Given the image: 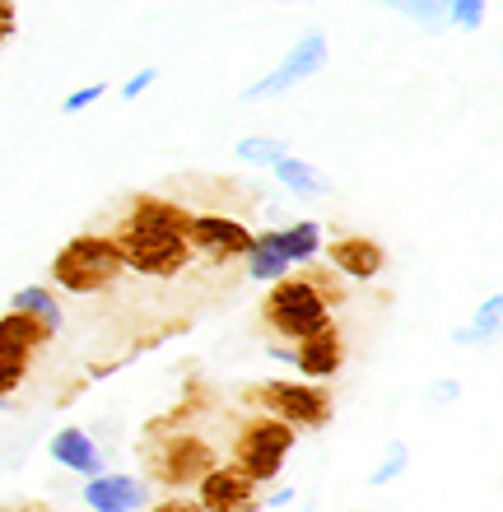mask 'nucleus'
<instances>
[{"mask_svg":"<svg viewBox=\"0 0 503 512\" xmlns=\"http://www.w3.org/2000/svg\"><path fill=\"white\" fill-rule=\"evenodd\" d=\"M191 210L164 196H136L126 215L112 224V243L122 252V266L140 280H177L196 261L191 252Z\"/></svg>","mask_w":503,"mask_h":512,"instance_id":"nucleus-1","label":"nucleus"},{"mask_svg":"<svg viewBox=\"0 0 503 512\" xmlns=\"http://www.w3.org/2000/svg\"><path fill=\"white\" fill-rule=\"evenodd\" d=\"M331 312H336V284H331V270H313V275H294L289 270L285 280H275L261 298V322L266 331L280 340H303L313 331H327Z\"/></svg>","mask_w":503,"mask_h":512,"instance_id":"nucleus-2","label":"nucleus"},{"mask_svg":"<svg viewBox=\"0 0 503 512\" xmlns=\"http://www.w3.org/2000/svg\"><path fill=\"white\" fill-rule=\"evenodd\" d=\"M122 275V252H117L108 233H75L52 256V284L66 289V294H108Z\"/></svg>","mask_w":503,"mask_h":512,"instance_id":"nucleus-3","label":"nucleus"},{"mask_svg":"<svg viewBox=\"0 0 503 512\" xmlns=\"http://www.w3.org/2000/svg\"><path fill=\"white\" fill-rule=\"evenodd\" d=\"M294 443H299L294 424H285V419H275V415H257V419H247L243 429H238V438H233V466L247 471L257 485H266V480H275V475L285 471Z\"/></svg>","mask_w":503,"mask_h":512,"instance_id":"nucleus-4","label":"nucleus"},{"mask_svg":"<svg viewBox=\"0 0 503 512\" xmlns=\"http://www.w3.org/2000/svg\"><path fill=\"white\" fill-rule=\"evenodd\" d=\"M247 401L261 405V415H275L294 424V429H322L331 419V391L322 382H289V378H271L261 387L247 391Z\"/></svg>","mask_w":503,"mask_h":512,"instance_id":"nucleus-5","label":"nucleus"},{"mask_svg":"<svg viewBox=\"0 0 503 512\" xmlns=\"http://www.w3.org/2000/svg\"><path fill=\"white\" fill-rule=\"evenodd\" d=\"M145 461H150V475L164 489H187L215 466V447L205 443V438H196V433L173 429L164 443L145 452Z\"/></svg>","mask_w":503,"mask_h":512,"instance_id":"nucleus-6","label":"nucleus"},{"mask_svg":"<svg viewBox=\"0 0 503 512\" xmlns=\"http://www.w3.org/2000/svg\"><path fill=\"white\" fill-rule=\"evenodd\" d=\"M327 56H331V47H327V33L322 28H308L294 47L285 52V61L271 70V75H261L257 84H247L243 89V98L247 103H266V98H280V94H289L294 84H303V80H313L317 70L327 66Z\"/></svg>","mask_w":503,"mask_h":512,"instance_id":"nucleus-7","label":"nucleus"},{"mask_svg":"<svg viewBox=\"0 0 503 512\" xmlns=\"http://www.w3.org/2000/svg\"><path fill=\"white\" fill-rule=\"evenodd\" d=\"M257 480L238 466H210V471L196 480V503L201 512H261V494H257Z\"/></svg>","mask_w":503,"mask_h":512,"instance_id":"nucleus-8","label":"nucleus"},{"mask_svg":"<svg viewBox=\"0 0 503 512\" xmlns=\"http://www.w3.org/2000/svg\"><path fill=\"white\" fill-rule=\"evenodd\" d=\"M187 238H191V252L196 256L215 261V266H229V261H243L257 233L233 215H191Z\"/></svg>","mask_w":503,"mask_h":512,"instance_id":"nucleus-9","label":"nucleus"},{"mask_svg":"<svg viewBox=\"0 0 503 512\" xmlns=\"http://www.w3.org/2000/svg\"><path fill=\"white\" fill-rule=\"evenodd\" d=\"M327 266L345 280H378L387 266V247L378 238H364V233H340L327 243Z\"/></svg>","mask_w":503,"mask_h":512,"instance_id":"nucleus-10","label":"nucleus"},{"mask_svg":"<svg viewBox=\"0 0 503 512\" xmlns=\"http://www.w3.org/2000/svg\"><path fill=\"white\" fill-rule=\"evenodd\" d=\"M84 503L94 512H136L150 503V489L136 475H117V471H98L84 485Z\"/></svg>","mask_w":503,"mask_h":512,"instance_id":"nucleus-11","label":"nucleus"},{"mask_svg":"<svg viewBox=\"0 0 503 512\" xmlns=\"http://www.w3.org/2000/svg\"><path fill=\"white\" fill-rule=\"evenodd\" d=\"M294 368H299L303 378H313V382L336 378L340 368H345V340H340L336 326L303 336L299 345H294Z\"/></svg>","mask_w":503,"mask_h":512,"instance_id":"nucleus-12","label":"nucleus"},{"mask_svg":"<svg viewBox=\"0 0 503 512\" xmlns=\"http://www.w3.org/2000/svg\"><path fill=\"white\" fill-rule=\"evenodd\" d=\"M47 452H52L56 466H66V471L84 475V480L103 471V452H98V443L84 429H56L52 443H47Z\"/></svg>","mask_w":503,"mask_h":512,"instance_id":"nucleus-13","label":"nucleus"},{"mask_svg":"<svg viewBox=\"0 0 503 512\" xmlns=\"http://www.w3.org/2000/svg\"><path fill=\"white\" fill-rule=\"evenodd\" d=\"M52 336H56L52 326L28 317V312H19V308L0 312V350H14V354H24V359H33V354L47 350Z\"/></svg>","mask_w":503,"mask_h":512,"instance_id":"nucleus-14","label":"nucleus"},{"mask_svg":"<svg viewBox=\"0 0 503 512\" xmlns=\"http://www.w3.org/2000/svg\"><path fill=\"white\" fill-rule=\"evenodd\" d=\"M275 182L289 191V196H299V201H317V196H331V177L322 173V168H313L308 159H294V154H285V159L271 163Z\"/></svg>","mask_w":503,"mask_h":512,"instance_id":"nucleus-15","label":"nucleus"},{"mask_svg":"<svg viewBox=\"0 0 503 512\" xmlns=\"http://www.w3.org/2000/svg\"><path fill=\"white\" fill-rule=\"evenodd\" d=\"M271 238H275V247L289 256L294 270L322 256V224H317V219H299V224H289V229H271Z\"/></svg>","mask_w":503,"mask_h":512,"instance_id":"nucleus-16","label":"nucleus"},{"mask_svg":"<svg viewBox=\"0 0 503 512\" xmlns=\"http://www.w3.org/2000/svg\"><path fill=\"white\" fill-rule=\"evenodd\" d=\"M243 261H247V280H257V284H275V280H285L289 270H294L289 266V256L275 247L271 233H257Z\"/></svg>","mask_w":503,"mask_h":512,"instance_id":"nucleus-17","label":"nucleus"},{"mask_svg":"<svg viewBox=\"0 0 503 512\" xmlns=\"http://www.w3.org/2000/svg\"><path fill=\"white\" fill-rule=\"evenodd\" d=\"M10 308L28 312V317L47 322L52 331H61V303H56V294L47 289V284H24V289H14V294H10Z\"/></svg>","mask_w":503,"mask_h":512,"instance_id":"nucleus-18","label":"nucleus"},{"mask_svg":"<svg viewBox=\"0 0 503 512\" xmlns=\"http://www.w3.org/2000/svg\"><path fill=\"white\" fill-rule=\"evenodd\" d=\"M378 5H387V10H396V14H406L410 24L429 28V33H443V28H448L443 0H378Z\"/></svg>","mask_w":503,"mask_h":512,"instance_id":"nucleus-19","label":"nucleus"},{"mask_svg":"<svg viewBox=\"0 0 503 512\" xmlns=\"http://www.w3.org/2000/svg\"><path fill=\"white\" fill-rule=\"evenodd\" d=\"M233 154L243 163H252V168H271L275 159H285L289 145L285 140H275V135H243L238 145H233Z\"/></svg>","mask_w":503,"mask_h":512,"instance_id":"nucleus-20","label":"nucleus"},{"mask_svg":"<svg viewBox=\"0 0 503 512\" xmlns=\"http://www.w3.org/2000/svg\"><path fill=\"white\" fill-rule=\"evenodd\" d=\"M406 471H410V447H406V443H392L387 452H382L378 466H373V475H368V485L382 489V485H392V480H401Z\"/></svg>","mask_w":503,"mask_h":512,"instance_id":"nucleus-21","label":"nucleus"},{"mask_svg":"<svg viewBox=\"0 0 503 512\" xmlns=\"http://www.w3.org/2000/svg\"><path fill=\"white\" fill-rule=\"evenodd\" d=\"M28 364H33V359H24V354L0 350V401H10L14 391L24 387V378H28Z\"/></svg>","mask_w":503,"mask_h":512,"instance_id":"nucleus-22","label":"nucleus"},{"mask_svg":"<svg viewBox=\"0 0 503 512\" xmlns=\"http://www.w3.org/2000/svg\"><path fill=\"white\" fill-rule=\"evenodd\" d=\"M499 303H503L499 294H490V298H485V303H480L476 322L466 326V331H471V345H490V340L499 336Z\"/></svg>","mask_w":503,"mask_h":512,"instance_id":"nucleus-23","label":"nucleus"},{"mask_svg":"<svg viewBox=\"0 0 503 512\" xmlns=\"http://www.w3.org/2000/svg\"><path fill=\"white\" fill-rule=\"evenodd\" d=\"M485 5H490V0H443L448 28H480V19H485Z\"/></svg>","mask_w":503,"mask_h":512,"instance_id":"nucleus-24","label":"nucleus"},{"mask_svg":"<svg viewBox=\"0 0 503 512\" xmlns=\"http://www.w3.org/2000/svg\"><path fill=\"white\" fill-rule=\"evenodd\" d=\"M103 94H108V84H103V80L84 84V89H75V94H66V103H61V112H66V117H80L84 108H94V103H103Z\"/></svg>","mask_w":503,"mask_h":512,"instance_id":"nucleus-25","label":"nucleus"},{"mask_svg":"<svg viewBox=\"0 0 503 512\" xmlns=\"http://www.w3.org/2000/svg\"><path fill=\"white\" fill-rule=\"evenodd\" d=\"M14 28H19V0H0V47L14 38Z\"/></svg>","mask_w":503,"mask_h":512,"instance_id":"nucleus-26","label":"nucleus"},{"mask_svg":"<svg viewBox=\"0 0 503 512\" xmlns=\"http://www.w3.org/2000/svg\"><path fill=\"white\" fill-rule=\"evenodd\" d=\"M154 80H159V70H154V66L136 70V75H131V80H126V84H122V98H140V94H145V89H150V84H154Z\"/></svg>","mask_w":503,"mask_h":512,"instance_id":"nucleus-27","label":"nucleus"},{"mask_svg":"<svg viewBox=\"0 0 503 512\" xmlns=\"http://www.w3.org/2000/svg\"><path fill=\"white\" fill-rule=\"evenodd\" d=\"M457 396H462V387H457V382H434V387H429V401H438V405L457 401Z\"/></svg>","mask_w":503,"mask_h":512,"instance_id":"nucleus-28","label":"nucleus"},{"mask_svg":"<svg viewBox=\"0 0 503 512\" xmlns=\"http://www.w3.org/2000/svg\"><path fill=\"white\" fill-rule=\"evenodd\" d=\"M150 512H201V503H187V499H164V503H154Z\"/></svg>","mask_w":503,"mask_h":512,"instance_id":"nucleus-29","label":"nucleus"},{"mask_svg":"<svg viewBox=\"0 0 503 512\" xmlns=\"http://www.w3.org/2000/svg\"><path fill=\"white\" fill-rule=\"evenodd\" d=\"M289 503H294V489H275V494H271V499H261V508H289Z\"/></svg>","mask_w":503,"mask_h":512,"instance_id":"nucleus-30","label":"nucleus"},{"mask_svg":"<svg viewBox=\"0 0 503 512\" xmlns=\"http://www.w3.org/2000/svg\"><path fill=\"white\" fill-rule=\"evenodd\" d=\"M266 354H271L275 364H294V345H275V340H271V345H266Z\"/></svg>","mask_w":503,"mask_h":512,"instance_id":"nucleus-31","label":"nucleus"},{"mask_svg":"<svg viewBox=\"0 0 503 512\" xmlns=\"http://www.w3.org/2000/svg\"><path fill=\"white\" fill-rule=\"evenodd\" d=\"M299 5H313V0H299Z\"/></svg>","mask_w":503,"mask_h":512,"instance_id":"nucleus-32","label":"nucleus"}]
</instances>
